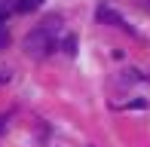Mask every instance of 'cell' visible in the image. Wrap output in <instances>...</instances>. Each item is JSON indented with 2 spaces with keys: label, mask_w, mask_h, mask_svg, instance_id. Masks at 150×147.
I'll return each instance as SVG.
<instances>
[{
  "label": "cell",
  "mask_w": 150,
  "mask_h": 147,
  "mask_svg": "<svg viewBox=\"0 0 150 147\" xmlns=\"http://www.w3.org/2000/svg\"><path fill=\"white\" fill-rule=\"evenodd\" d=\"M64 52H67V55L77 52V37H67V40H64Z\"/></svg>",
  "instance_id": "277c9868"
},
{
  "label": "cell",
  "mask_w": 150,
  "mask_h": 147,
  "mask_svg": "<svg viewBox=\"0 0 150 147\" xmlns=\"http://www.w3.org/2000/svg\"><path fill=\"white\" fill-rule=\"evenodd\" d=\"M55 43H58V25H55V18H52V22L37 25V28L25 37V52H28L31 58H46L55 49Z\"/></svg>",
  "instance_id": "6da1fadb"
},
{
  "label": "cell",
  "mask_w": 150,
  "mask_h": 147,
  "mask_svg": "<svg viewBox=\"0 0 150 147\" xmlns=\"http://www.w3.org/2000/svg\"><path fill=\"white\" fill-rule=\"evenodd\" d=\"M6 40H9L6 37V18H0V49L6 46Z\"/></svg>",
  "instance_id": "5b68a950"
},
{
  "label": "cell",
  "mask_w": 150,
  "mask_h": 147,
  "mask_svg": "<svg viewBox=\"0 0 150 147\" xmlns=\"http://www.w3.org/2000/svg\"><path fill=\"white\" fill-rule=\"evenodd\" d=\"M6 123H9V113H3V117H0V135L6 132Z\"/></svg>",
  "instance_id": "8992f818"
},
{
  "label": "cell",
  "mask_w": 150,
  "mask_h": 147,
  "mask_svg": "<svg viewBox=\"0 0 150 147\" xmlns=\"http://www.w3.org/2000/svg\"><path fill=\"white\" fill-rule=\"evenodd\" d=\"M98 18H101V22H110V25H120V28H126V31H132L126 22H122V16H117V12L107 9V6H101V9H98Z\"/></svg>",
  "instance_id": "7a4b0ae2"
},
{
  "label": "cell",
  "mask_w": 150,
  "mask_h": 147,
  "mask_svg": "<svg viewBox=\"0 0 150 147\" xmlns=\"http://www.w3.org/2000/svg\"><path fill=\"white\" fill-rule=\"evenodd\" d=\"M40 3H43V0H18V3H16V12H22V16H25V12H34Z\"/></svg>",
  "instance_id": "3957f363"
}]
</instances>
